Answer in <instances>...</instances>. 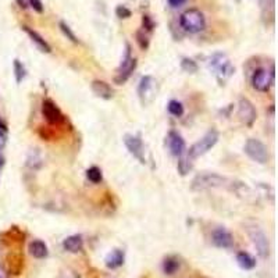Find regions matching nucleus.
I'll use <instances>...</instances> for the list:
<instances>
[{"label":"nucleus","mask_w":278,"mask_h":278,"mask_svg":"<svg viewBox=\"0 0 278 278\" xmlns=\"http://www.w3.org/2000/svg\"><path fill=\"white\" fill-rule=\"evenodd\" d=\"M180 25L185 32L199 34L206 28V18L199 9H188L181 14Z\"/></svg>","instance_id":"1"},{"label":"nucleus","mask_w":278,"mask_h":278,"mask_svg":"<svg viewBox=\"0 0 278 278\" xmlns=\"http://www.w3.org/2000/svg\"><path fill=\"white\" fill-rule=\"evenodd\" d=\"M209 65L215 72V78H217V81H218L220 85H224L235 72V67L230 63V60L227 59V56L224 53L213 54L210 57Z\"/></svg>","instance_id":"2"},{"label":"nucleus","mask_w":278,"mask_h":278,"mask_svg":"<svg viewBox=\"0 0 278 278\" xmlns=\"http://www.w3.org/2000/svg\"><path fill=\"white\" fill-rule=\"evenodd\" d=\"M228 180L215 172H202L197 174L196 177L192 180L191 188L193 191H206V189L213 188H223V187H228Z\"/></svg>","instance_id":"3"},{"label":"nucleus","mask_w":278,"mask_h":278,"mask_svg":"<svg viewBox=\"0 0 278 278\" xmlns=\"http://www.w3.org/2000/svg\"><path fill=\"white\" fill-rule=\"evenodd\" d=\"M217 142H218V132L215 129L207 131L202 139H199L197 142H195L189 148L188 154H187L188 160H195L197 157L206 154L209 150H212L214 148Z\"/></svg>","instance_id":"4"},{"label":"nucleus","mask_w":278,"mask_h":278,"mask_svg":"<svg viewBox=\"0 0 278 278\" xmlns=\"http://www.w3.org/2000/svg\"><path fill=\"white\" fill-rule=\"evenodd\" d=\"M243 152L246 153V156L249 159H252L253 162L259 163V164H264V163L269 162L267 146L256 138H249L246 141V144L243 146Z\"/></svg>","instance_id":"5"},{"label":"nucleus","mask_w":278,"mask_h":278,"mask_svg":"<svg viewBox=\"0 0 278 278\" xmlns=\"http://www.w3.org/2000/svg\"><path fill=\"white\" fill-rule=\"evenodd\" d=\"M136 64H138L136 59L131 56V46L127 45L124 60H123V63L120 64V67L117 68V74L114 77V82L117 85H123L124 82L128 81V78L132 75V72L136 68Z\"/></svg>","instance_id":"6"},{"label":"nucleus","mask_w":278,"mask_h":278,"mask_svg":"<svg viewBox=\"0 0 278 278\" xmlns=\"http://www.w3.org/2000/svg\"><path fill=\"white\" fill-rule=\"evenodd\" d=\"M251 82L253 89L257 90V92L266 93V92H269L270 88L273 86L274 78L271 77L269 70H266V68H257V70H255V72L252 74Z\"/></svg>","instance_id":"7"},{"label":"nucleus","mask_w":278,"mask_h":278,"mask_svg":"<svg viewBox=\"0 0 278 278\" xmlns=\"http://www.w3.org/2000/svg\"><path fill=\"white\" fill-rule=\"evenodd\" d=\"M249 236H251L252 242L255 245L256 251L259 253V256L261 259H267L270 255V243L267 235L263 233L260 228L255 227V228L249 230Z\"/></svg>","instance_id":"8"},{"label":"nucleus","mask_w":278,"mask_h":278,"mask_svg":"<svg viewBox=\"0 0 278 278\" xmlns=\"http://www.w3.org/2000/svg\"><path fill=\"white\" fill-rule=\"evenodd\" d=\"M238 118L246 127H252L255 124V121L257 118V113H256V108H255L253 103H252L249 99H239V103H238Z\"/></svg>","instance_id":"9"},{"label":"nucleus","mask_w":278,"mask_h":278,"mask_svg":"<svg viewBox=\"0 0 278 278\" xmlns=\"http://www.w3.org/2000/svg\"><path fill=\"white\" fill-rule=\"evenodd\" d=\"M123 141H124V145H126V148L128 149V152L131 153L138 162L145 164L146 159H145V148L142 139L139 136H136V135L127 134Z\"/></svg>","instance_id":"10"},{"label":"nucleus","mask_w":278,"mask_h":278,"mask_svg":"<svg viewBox=\"0 0 278 278\" xmlns=\"http://www.w3.org/2000/svg\"><path fill=\"white\" fill-rule=\"evenodd\" d=\"M42 114L50 126H57L64 121V116L62 110L57 107V105L50 99H45L42 103Z\"/></svg>","instance_id":"11"},{"label":"nucleus","mask_w":278,"mask_h":278,"mask_svg":"<svg viewBox=\"0 0 278 278\" xmlns=\"http://www.w3.org/2000/svg\"><path fill=\"white\" fill-rule=\"evenodd\" d=\"M212 242L214 243V246H217V248L230 249L234 246L233 234L228 233L225 228H217L212 234Z\"/></svg>","instance_id":"12"},{"label":"nucleus","mask_w":278,"mask_h":278,"mask_svg":"<svg viewBox=\"0 0 278 278\" xmlns=\"http://www.w3.org/2000/svg\"><path fill=\"white\" fill-rule=\"evenodd\" d=\"M167 145L170 153L175 157H181L185 152V141L177 131H170L167 135Z\"/></svg>","instance_id":"13"},{"label":"nucleus","mask_w":278,"mask_h":278,"mask_svg":"<svg viewBox=\"0 0 278 278\" xmlns=\"http://www.w3.org/2000/svg\"><path fill=\"white\" fill-rule=\"evenodd\" d=\"M90 89L92 92L100 99H105V100H110L114 96V90L111 89V86L108 85L106 81H102V80H95V81L90 84Z\"/></svg>","instance_id":"14"},{"label":"nucleus","mask_w":278,"mask_h":278,"mask_svg":"<svg viewBox=\"0 0 278 278\" xmlns=\"http://www.w3.org/2000/svg\"><path fill=\"white\" fill-rule=\"evenodd\" d=\"M6 260H7V271L10 274L13 276L21 274V271L24 269V256L20 252L10 253Z\"/></svg>","instance_id":"15"},{"label":"nucleus","mask_w":278,"mask_h":278,"mask_svg":"<svg viewBox=\"0 0 278 278\" xmlns=\"http://www.w3.org/2000/svg\"><path fill=\"white\" fill-rule=\"evenodd\" d=\"M153 85H154V80H153L150 75H145L141 78L139 81V86H138V95H139V99L142 100V103L146 105L149 100L148 98L152 96L153 92Z\"/></svg>","instance_id":"16"},{"label":"nucleus","mask_w":278,"mask_h":278,"mask_svg":"<svg viewBox=\"0 0 278 278\" xmlns=\"http://www.w3.org/2000/svg\"><path fill=\"white\" fill-rule=\"evenodd\" d=\"M124 261H126V253H124V251L114 249V251H111L107 256H106L105 264H106L107 269L116 270L118 269V267H121V266L124 264Z\"/></svg>","instance_id":"17"},{"label":"nucleus","mask_w":278,"mask_h":278,"mask_svg":"<svg viewBox=\"0 0 278 278\" xmlns=\"http://www.w3.org/2000/svg\"><path fill=\"white\" fill-rule=\"evenodd\" d=\"M22 29H24V32H25V34L31 38V41H32L36 46H38V49H39L41 52H43V53H50V52H52V47H50V45H49L45 39L39 35L36 31H34L32 28L27 27V25H24Z\"/></svg>","instance_id":"18"},{"label":"nucleus","mask_w":278,"mask_h":278,"mask_svg":"<svg viewBox=\"0 0 278 278\" xmlns=\"http://www.w3.org/2000/svg\"><path fill=\"white\" fill-rule=\"evenodd\" d=\"M64 251L70 252V253H78L82 251L84 248V239L81 235L75 234V235H70L63 241Z\"/></svg>","instance_id":"19"},{"label":"nucleus","mask_w":278,"mask_h":278,"mask_svg":"<svg viewBox=\"0 0 278 278\" xmlns=\"http://www.w3.org/2000/svg\"><path fill=\"white\" fill-rule=\"evenodd\" d=\"M28 251L35 259H45V257H47V253H49L47 245L43 241H39V239H35V241L29 243Z\"/></svg>","instance_id":"20"},{"label":"nucleus","mask_w":278,"mask_h":278,"mask_svg":"<svg viewBox=\"0 0 278 278\" xmlns=\"http://www.w3.org/2000/svg\"><path fill=\"white\" fill-rule=\"evenodd\" d=\"M236 263L242 270H252L256 267V260L248 252H239L236 255Z\"/></svg>","instance_id":"21"},{"label":"nucleus","mask_w":278,"mask_h":278,"mask_svg":"<svg viewBox=\"0 0 278 278\" xmlns=\"http://www.w3.org/2000/svg\"><path fill=\"white\" fill-rule=\"evenodd\" d=\"M181 263L175 256H169L163 260V271L167 276H172L174 273H177V270L180 269Z\"/></svg>","instance_id":"22"},{"label":"nucleus","mask_w":278,"mask_h":278,"mask_svg":"<svg viewBox=\"0 0 278 278\" xmlns=\"http://www.w3.org/2000/svg\"><path fill=\"white\" fill-rule=\"evenodd\" d=\"M167 110H169L171 116L174 117H182L184 116V111H185L182 103L178 102V100H170L169 105H167Z\"/></svg>","instance_id":"23"},{"label":"nucleus","mask_w":278,"mask_h":278,"mask_svg":"<svg viewBox=\"0 0 278 278\" xmlns=\"http://www.w3.org/2000/svg\"><path fill=\"white\" fill-rule=\"evenodd\" d=\"M86 178L92 182V184H99V182H102L103 180V175H102V170L96 167V166H93V167H90L86 170Z\"/></svg>","instance_id":"24"},{"label":"nucleus","mask_w":278,"mask_h":278,"mask_svg":"<svg viewBox=\"0 0 278 278\" xmlns=\"http://www.w3.org/2000/svg\"><path fill=\"white\" fill-rule=\"evenodd\" d=\"M59 28H60V31L63 32V35L65 36L67 39H70L72 43H80V41H78L77 35L72 32V29L70 28V25H68L67 22H64V21H60V22H59Z\"/></svg>","instance_id":"25"},{"label":"nucleus","mask_w":278,"mask_h":278,"mask_svg":"<svg viewBox=\"0 0 278 278\" xmlns=\"http://www.w3.org/2000/svg\"><path fill=\"white\" fill-rule=\"evenodd\" d=\"M181 68H182L185 72H189V74H193V72H196L197 70H199L196 62L192 60V59H189V57H184V59H182V62H181Z\"/></svg>","instance_id":"26"},{"label":"nucleus","mask_w":278,"mask_h":278,"mask_svg":"<svg viewBox=\"0 0 278 278\" xmlns=\"http://www.w3.org/2000/svg\"><path fill=\"white\" fill-rule=\"evenodd\" d=\"M13 67H14V75H16V81L20 84V82L22 81L24 78H25V67H24V64L21 63L20 60H14V64H13Z\"/></svg>","instance_id":"27"},{"label":"nucleus","mask_w":278,"mask_h":278,"mask_svg":"<svg viewBox=\"0 0 278 278\" xmlns=\"http://www.w3.org/2000/svg\"><path fill=\"white\" fill-rule=\"evenodd\" d=\"M136 43H138V46L142 49V50H148V47H149V38L146 36V34H145V31H142V29H139L138 32H136Z\"/></svg>","instance_id":"28"},{"label":"nucleus","mask_w":278,"mask_h":278,"mask_svg":"<svg viewBox=\"0 0 278 278\" xmlns=\"http://www.w3.org/2000/svg\"><path fill=\"white\" fill-rule=\"evenodd\" d=\"M191 170V160H188V157H180V162H178V172L181 175H187Z\"/></svg>","instance_id":"29"},{"label":"nucleus","mask_w":278,"mask_h":278,"mask_svg":"<svg viewBox=\"0 0 278 278\" xmlns=\"http://www.w3.org/2000/svg\"><path fill=\"white\" fill-rule=\"evenodd\" d=\"M142 24H144V29L146 32H152L153 29L156 28V22L153 21L152 17L149 14H144L142 16Z\"/></svg>","instance_id":"30"},{"label":"nucleus","mask_w":278,"mask_h":278,"mask_svg":"<svg viewBox=\"0 0 278 278\" xmlns=\"http://www.w3.org/2000/svg\"><path fill=\"white\" fill-rule=\"evenodd\" d=\"M116 16L118 18H129L132 16V11L126 7V6H123V4H120V6H117L116 7Z\"/></svg>","instance_id":"31"},{"label":"nucleus","mask_w":278,"mask_h":278,"mask_svg":"<svg viewBox=\"0 0 278 278\" xmlns=\"http://www.w3.org/2000/svg\"><path fill=\"white\" fill-rule=\"evenodd\" d=\"M28 4H29V7L34 9V11L39 13V14H42L43 10H45V6H43L42 0H28Z\"/></svg>","instance_id":"32"},{"label":"nucleus","mask_w":278,"mask_h":278,"mask_svg":"<svg viewBox=\"0 0 278 278\" xmlns=\"http://www.w3.org/2000/svg\"><path fill=\"white\" fill-rule=\"evenodd\" d=\"M59 278H80V276H78L77 271H74L72 269H68V267H67V269H63L60 271Z\"/></svg>","instance_id":"33"},{"label":"nucleus","mask_w":278,"mask_h":278,"mask_svg":"<svg viewBox=\"0 0 278 278\" xmlns=\"http://www.w3.org/2000/svg\"><path fill=\"white\" fill-rule=\"evenodd\" d=\"M169 1V6L172 7V9H177V7H181L182 4H185L187 0H167Z\"/></svg>","instance_id":"34"},{"label":"nucleus","mask_w":278,"mask_h":278,"mask_svg":"<svg viewBox=\"0 0 278 278\" xmlns=\"http://www.w3.org/2000/svg\"><path fill=\"white\" fill-rule=\"evenodd\" d=\"M260 6L263 9H271L274 7V0H259Z\"/></svg>","instance_id":"35"},{"label":"nucleus","mask_w":278,"mask_h":278,"mask_svg":"<svg viewBox=\"0 0 278 278\" xmlns=\"http://www.w3.org/2000/svg\"><path fill=\"white\" fill-rule=\"evenodd\" d=\"M16 3L18 4V7L20 9H28L29 7V4H28V0H16Z\"/></svg>","instance_id":"36"},{"label":"nucleus","mask_w":278,"mask_h":278,"mask_svg":"<svg viewBox=\"0 0 278 278\" xmlns=\"http://www.w3.org/2000/svg\"><path fill=\"white\" fill-rule=\"evenodd\" d=\"M4 145H6V132L0 131V150L4 148Z\"/></svg>","instance_id":"37"},{"label":"nucleus","mask_w":278,"mask_h":278,"mask_svg":"<svg viewBox=\"0 0 278 278\" xmlns=\"http://www.w3.org/2000/svg\"><path fill=\"white\" fill-rule=\"evenodd\" d=\"M0 278H7V274H6V271L0 267Z\"/></svg>","instance_id":"38"},{"label":"nucleus","mask_w":278,"mask_h":278,"mask_svg":"<svg viewBox=\"0 0 278 278\" xmlns=\"http://www.w3.org/2000/svg\"><path fill=\"white\" fill-rule=\"evenodd\" d=\"M3 166H4V157H3V156L0 154V169H1Z\"/></svg>","instance_id":"39"},{"label":"nucleus","mask_w":278,"mask_h":278,"mask_svg":"<svg viewBox=\"0 0 278 278\" xmlns=\"http://www.w3.org/2000/svg\"><path fill=\"white\" fill-rule=\"evenodd\" d=\"M238 1H241V0H238Z\"/></svg>","instance_id":"40"}]
</instances>
